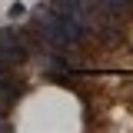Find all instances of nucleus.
Returning a JSON list of instances; mask_svg holds the SVG:
<instances>
[{
  "label": "nucleus",
  "mask_w": 133,
  "mask_h": 133,
  "mask_svg": "<svg viewBox=\"0 0 133 133\" xmlns=\"http://www.w3.org/2000/svg\"><path fill=\"white\" fill-rule=\"evenodd\" d=\"M50 7H57V10H63V14L90 17V3H87V0H50Z\"/></svg>",
  "instance_id": "nucleus-2"
},
{
  "label": "nucleus",
  "mask_w": 133,
  "mask_h": 133,
  "mask_svg": "<svg viewBox=\"0 0 133 133\" xmlns=\"http://www.w3.org/2000/svg\"><path fill=\"white\" fill-rule=\"evenodd\" d=\"M90 17H77V14H63L57 7H47L43 14H37V33L40 40H47L53 50L73 47L90 37Z\"/></svg>",
  "instance_id": "nucleus-1"
}]
</instances>
